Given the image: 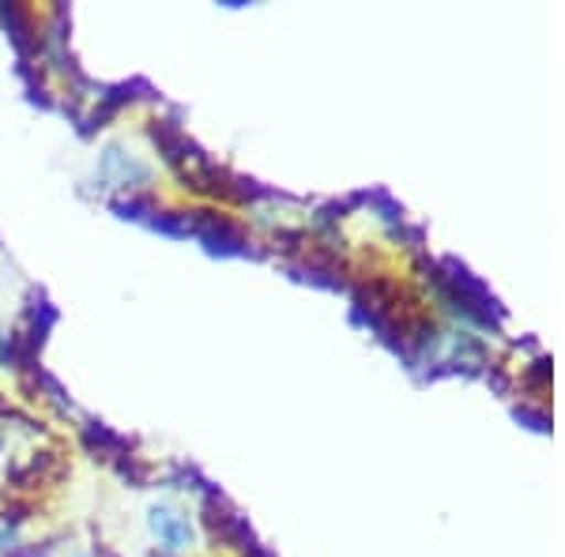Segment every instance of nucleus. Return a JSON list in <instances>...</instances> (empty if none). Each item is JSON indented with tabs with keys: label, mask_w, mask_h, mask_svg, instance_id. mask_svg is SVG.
Here are the masks:
<instances>
[{
	"label": "nucleus",
	"mask_w": 565,
	"mask_h": 557,
	"mask_svg": "<svg viewBox=\"0 0 565 557\" xmlns=\"http://www.w3.org/2000/svg\"><path fill=\"white\" fill-rule=\"evenodd\" d=\"M0 505H4V493H0Z\"/></svg>",
	"instance_id": "obj_7"
},
{
	"label": "nucleus",
	"mask_w": 565,
	"mask_h": 557,
	"mask_svg": "<svg viewBox=\"0 0 565 557\" xmlns=\"http://www.w3.org/2000/svg\"><path fill=\"white\" fill-rule=\"evenodd\" d=\"M148 527H151L154 543L162 546V554H185V550H193V543H196L193 519L174 505H151Z\"/></svg>",
	"instance_id": "obj_3"
},
{
	"label": "nucleus",
	"mask_w": 565,
	"mask_h": 557,
	"mask_svg": "<svg viewBox=\"0 0 565 557\" xmlns=\"http://www.w3.org/2000/svg\"><path fill=\"white\" fill-rule=\"evenodd\" d=\"M200 516H204V527H207V535H212V543L234 546V550H245V546H249V527H245V519L234 513V508L226 505V501L218 497L215 490L204 497V508H200Z\"/></svg>",
	"instance_id": "obj_4"
},
{
	"label": "nucleus",
	"mask_w": 565,
	"mask_h": 557,
	"mask_svg": "<svg viewBox=\"0 0 565 557\" xmlns=\"http://www.w3.org/2000/svg\"><path fill=\"white\" fill-rule=\"evenodd\" d=\"M98 178H103V185L117 189V193L136 196V193H148L151 170L136 154H125L121 148H106L103 159H98Z\"/></svg>",
	"instance_id": "obj_2"
},
{
	"label": "nucleus",
	"mask_w": 565,
	"mask_h": 557,
	"mask_svg": "<svg viewBox=\"0 0 565 557\" xmlns=\"http://www.w3.org/2000/svg\"><path fill=\"white\" fill-rule=\"evenodd\" d=\"M26 527V508H0V554H20Z\"/></svg>",
	"instance_id": "obj_6"
},
{
	"label": "nucleus",
	"mask_w": 565,
	"mask_h": 557,
	"mask_svg": "<svg viewBox=\"0 0 565 557\" xmlns=\"http://www.w3.org/2000/svg\"><path fill=\"white\" fill-rule=\"evenodd\" d=\"M185 223V237H196L207 253L218 257H234V253H249V237L231 215L207 212V207H193V212H181Z\"/></svg>",
	"instance_id": "obj_1"
},
{
	"label": "nucleus",
	"mask_w": 565,
	"mask_h": 557,
	"mask_svg": "<svg viewBox=\"0 0 565 557\" xmlns=\"http://www.w3.org/2000/svg\"><path fill=\"white\" fill-rule=\"evenodd\" d=\"M84 441H87V449H90V452H98V456H103V460H109V463H121L125 456L132 452L125 437H117L114 429H106V426H98V422H87V426H84Z\"/></svg>",
	"instance_id": "obj_5"
}]
</instances>
